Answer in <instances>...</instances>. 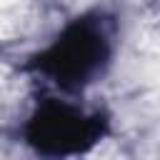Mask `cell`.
<instances>
[{
	"label": "cell",
	"instance_id": "cell-1",
	"mask_svg": "<svg viewBox=\"0 0 160 160\" xmlns=\"http://www.w3.org/2000/svg\"><path fill=\"white\" fill-rule=\"evenodd\" d=\"M18 2H22V0H0V10H8L12 5H18Z\"/></svg>",
	"mask_w": 160,
	"mask_h": 160
}]
</instances>
